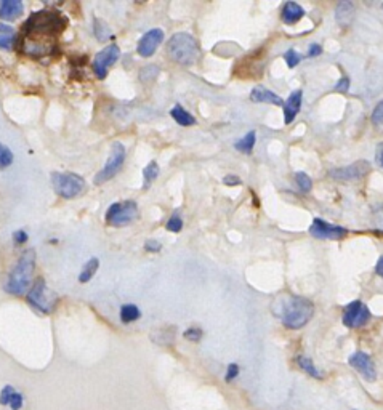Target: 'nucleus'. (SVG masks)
I'll list each match as a JSON object with an SVG mask.
<instances>
[{
	"mask_svg": "<svg viewBox=\"0 0 383 410\" xmlns=\"http://www.w3.org/2000/svg\"><path fill=\"white\" fill-rule=\"evenodd\" d=\"M375 273L380 276V278L383 279V257L379 258V262H377V266H375Z\"/></svg>",
	"mask_w": 383,
	"mask_h": 410,
	"instance_id": "c03bdc74",
	"label": "nucleus"
},
{
	"mask_svg": "<svg viewBox=\"0 0 383 410\" xmlns=\"http://www.w3.org/2000/svg\"><path fill=\"white\" fill-rule=\"evenodd\" d=\"M302 99H303V92L295 90L291 93V97L284 101V122L286 125L292 124L293 119L297 118L300 108H302Z\"/></svg>",
	"mask_w": 383,
	"mask_h": 410,
	"instance_id": "dca6fc26",
	"label": "nucleus"
},
{
	"mask_svg": "<svg viewBox=\"0 0 383 410\" xmlns=\"http://www.w3.org/2000/svg\"><path fill=\"white\" fill-rule=\"evenodd\" d=\"M323 53V47L318 45V43H312L309 45V52H308V57H319V55Z\"/></svg>",
	"mask_w": 383,
	"mask_h": 410,
	"instance_id": "37998d69",
	"label": "nucleus"
},
{
	"mask_svg": "<svg viewBox=\"0 0 383 410\" xmlns=\"http://www.w3.org/2000/svg\"><path fill=\"white\" fill-rule=\"evenodd\" d=\"M170 115H172V119H174L176 124L181 125V127H190V125L196 124L194 115L188 113L186 109H183L180 104H176V106L170 111Z\"/></svg>",
	"mask_w": 383,
	"mask_h": 410,
	"instance_id": "412c9836",
	"label": "nucleus"
},
{
	"mask_svg": "<svg viewBox=\"0 0 383 410\" xmlns=\"http://www.w3.org/2000/svg\"><path fill=\"white\" fill-rule=\"evenodd\" d=\"M309 232L312 236L318 237V239H330V241H340L348 234L347 228L342 226H334L321 218H314L312 226H309Z\"/></svg>",
	"mask_w": 383,
	"mask_h": 410,
	"instance_id": "f8f14e48",
	"label": "nucleus"
},
{
	"mask_svg": "<svg viewBox=\"0 0 383 410\" xmlns=\"http://www.w3.org/2000/svg\"><path fill=\"white\" fill-rule=\"evenodd\" d=\"M23 404H25V397H23V395H21V393H18L16 391L15 395H13V397H12V401H10V409L12 410H20L21 407H23Z\"/></svg>",
	"mask_w": 383,
	"mask_h": 410,
	"instance_id": "4c0bfd02",
	"label": "nucleus"
},
{
	"mask_svg": "<svg viewBox=\"0 0 383 410\" xmlns=\"http://www.w3.org/2000/svg\"><path fill=\"white\" fill-rule=\"evenodd\" d=\"M335 90L340 92V93H347L349 90V79H348V77H342V79L337 82Z\"/></svg>",
	"mask_w": 383,
	"mask_h": 410,
	"instance_id": "ea45409f",
	"label": "nucleus"
},
{
	"mask_svg": "<svg viewBox=\"0 0 383 410\" xmlns=\"http://www.w3.org/2000/svg\"><path fill=\"white\" fill-rule=\"evenodd\" d=\"M382 8H383V3H382Z\"/></svg>",
	"mask_w": 383,
	"mask_h": 410,
	"instance_id": "49530a36",
	"label": "nucleus"
},
{
	"mask_svg": "<svg viewBox=\"0 0 383 410\" xmlns=\"http://www.w3.org/2000/svg\"><path fill=\"white\" fill-rule=\"evenodd\" d=\"M353 18H354V5L351 2L343 0V2L337 5L335 20H337L338 24L347 27V26H349V23H351Z\"/></svg>",
	"mask_w": 383,
	"mask_h": 410,
	"instance_id": "aec40b11",
	"label": "nucleus"
},
{
	"mask_svg": "<svg viewBox=\"0 0 383 410\" xmlns=\"http://www.w3.org/2000/svg\"><path fill=\"white\" fill-rule=\"evenodd\" d=\"M372 124L375 127H383V101L377 104L374 113H372Z\"/></svg>",
	"mask_w": 383,
	"mask_h": 410,
	"instance_id": "72a5a7b5",
	"label": "nucleus"
},
{
	"mask_svg": "<svg viewBox=\"0 0 383 410\" xmlns=\"http://www.w3.org/2000/svg\"><path fill=\"white\" fill-rule=\"evenodd\" d=\"M119 57H120V50L118 45H116V43H113V45H108L106 48H103L102 52L97 53V57L93 58L92 68H93V73L97 74L98 79H106L109 68L116 63V61L119 59Z\"/></svg>",
	"mask_w": 383,
	"mask_h": 410,
	"instance_id": "9d476101",
	"label": "nucleus"
},
{
	"mask_svg": "<svg viewBox=\"0 0 383 410\" xmlns=\"http://www.w3.org/2000/svg\"><path fill=\"white\" fill-rule=\"evenodd\" d=\"M305 16V10L295 2H286L281 10V20L286 24H295Z\"/></svg>",
	"mask_w": 383,
	"mask_h": 410,
	"instance_id": "6ab92c4d",
	"label": "nucleus"
},
{
	"mask_svg": "<svg viewBox=\"0 0 383 410\" xmlns=\"http://www.w3.org/2000/svg\"><path fill=\"white\" fill-rule=\"evenodd\" d=\"M68 26V18L57 10H39L31 13L25 23V36L37 37H57Z\"/></svg>",
	"mask_w": 383,
	"mask_h": 410,
	"instance_id": "f257e3e1",
	"label": "nucleus"
},
{
	"mask_svg": "<svg viewBox=\"0 0 383 410\" xmlns=\"http://www.w3.org/2000/svg\"><path fill=\"white\" fill-rule=\"evenodd\" d=\"M159 76V68L154 64H148L140 71V80L143 84H148V82H153Z\"/></svg>",
	"mask_w": 383,
	"mask_h": 410,
	"instance_id": "c85d7f7f",
	"label": "nucleus"
},
{
	"mask_svg": "<svg viewBox=\"0 0 383 410\" xmlns=\"http://www.w3.org/2000/svg\"><path fill=\"white\" fill-rule=\"evenodd\" d=\"M348 364L351 365L354 370L364 376V380L368 381H375L377 379V370H375V364L372 361L369 354H365L363 351H356L351 354L348 359Z\"/></svg>",
	"mask_w": 383,
	"mask_h": 410,
	"instance_id": "4468645a",
	"label": "nucleus"
},
{
	"mask_svg": "<svg viewBox=\"0 0 383 410\" xmlns=\"http://www.w3.org/2000/svg\"><path fill=\"white\" fill-rule=\"evenodd\" d=\"M165 228L170 232H180L183 229V220L180 218V215H172L167 225H165Z\"/></svg>",
	"mask_w": 383,
	"mask_h": 410,
	"instance_id": "473e14b6",
	"label": "nucleus"
},
{
	"mask_svg": "<svg viewBox=\"0 0 383 410\" xmlns=\"http://www.w3.org/2000/svg\"><path fill=\"white\" fill-rule=\"evenodd\" d=\"M251 99L253 103H270L276 104V106H284L282 98L265 87H255L251 93Z\"/></svg>",
	"mask_w": 383,
	"mask_h": 410,
	"instance_id": "a211bd4d",
	"label": "nucleus"
},
{
	"mask_svg": "<svg viewBox=\"0 0 383 410\" xmlns=\"http://www.w3.org/2000/svg\"><path fill=\"white\" fill-rule=\"evenodd\" d=\"M167 55L172 61L181 66H193L199 59L201 48L196 38L186 32H179L172 36L167 42Z\"/></svg>",
	"mask_w": 383,
	"mask_h": 410,
	"instance_id": "7ed1b4c3",
	"label": "nucleus"
},
{
	"mask_svg": "<svg viewBox=\"0 0 383 410\" xmlns=\"http://www.w3.org/2000/svg\"><path fill=\"white\" fill-rule=\"evenodd\" d=\"M53 191L63 199H74L85 190V180L71 171H53L50 175Z\"/></svg>",
	"mask_w": 383,
	"mask_h": 410,
	"instance_id": "39448f33",
	"label": "nucleus"
},
{
	"mask_svg": "<svg viewBox=\"0 0 383 410\" xmlns=\"http://www.w3.org/2000/svg\"><path fill=\"white\" fill-rule=\"evenodd\" d=\"M223 183L226 186H239L241 185V178L239 176H235V175H228L223 178Z\"/></svg>",
	"mask_w": 383,
	"mask_h": 410,
	"instance_id": "79ce46f5",
	"label": "nucleus"
},
{
	"mask_svg": "<svg viewBox=\"0 0 383 410\" xmlns=\"http://www.w3.org/2000/svg\"><path fill=\"white\" fill-rule=\"evenodd\" d=\"M284 59L288 68H295V66L300 63V59H302V57H300L295 50H288V52L284 53Z\"/></svg>",
	"mask_w": 383,
	"mask_h": 410,
	"instance_id": "f704fd0d",
	"label": "nucleus"
},
{
	"mask_svg": "<svg viewBox=\"0 0 383 410\" xmlns=\"http://www.w3.org/2000/svg\"><path fill=\"white\" fill-rule=\"evenodd\" d=\"M23 2L21 0H2L0 2V18L5 21H12L20 18L23 13Z\"/></svg>",
	"mask_w": 383,
	"mask_h": 410,
	"instance_id": "f3484780",
	"label": "nucleus"
},
{
	"mask_svg": "<svg viewBox=\"0 0 383 410\" xmlns=\"http://www.w3.org/2000/svg\"><path fill=\"white\" fill-rule=\"evenodd\" d=\"M162 41H164V31L162 29L148 31L146 34L140 38V42H138L137 52L143 58L153 57V55L156 53L158 47L160 45V43H162Z\"/></svg>",
	"mask_w": 383,
	"mask_h": 410,
	"instance_id": "2eb2a0df",
	"label": "nucleus"
},
{
	"mask_svg": "<svg viewBox=\"0 0 383 410\" xmlns=\"http://www.w3.org/2000/svg\"><path fill=\"white\" fill-rule=\"evenodd\" d=\"M138 218V205L135 201H125V202H114L106 212V223L109 226H120L130 225L132 221Z\"/></svg>",
	"mask_w": 383,
	"mask_h": 410,
	"instance_id": "0eeeda50",
	"label": "nucleus"
},
{
	"mask_svg": "<svg viewBox=\"0 0 383 410\" xmlns=\"http://www.w3.org/2000/svg\"><path fill=\"white\" fill-rule=\"evenodd\" d=\"M16 38V32L10 24L0 23V48L10 50L13 47Z\"/></svg>",
	"mask_w": 383,
	"mask_h": 410,
	"instance_id": "4be33fe9",
	"label": "nucleus"
},
{
	"mask_svg": "<svg viewBox=\"0 0 383 410\" xmlns=\"http://www.w3.org/2000/svg\"><path fill=\"white\" fill-rule=\"evenodd\" d=\"M13 164V153L0 143V170L10 167Z\"/></svg>",
	"mask_w": 383,
	"mask_h": 410,
	"instance_id": "c756f323",
	"label": "nucleus"
},
{
	"mask_svg": "<svg viewBox=\"0 0 383 410\" xmlns=\"http://www.w3.org/2000/svg\"><path fill=\"white\" fill-rule=\"evenodd\" d=\"M23 52L29 57L42 58L46 55L53 53L55 42L50 37H37V36H25L23 37Z\"/></svg>",
	"mask_w": 383,
	"mask_h": 410,
	"instance_id": "9b49d317",
	"label": "nucleus"
},
{
	"mask_svg": "<svg viewBox=\"0 0 383 410\" xmlns=\"http://www.w3.org/2000/svg\"><path fill=\"white\" fill-rule=\"evenodd\" d=\"M185 338H186V340L196 343V341H199L202 338V330L197 329V327H191V329H188L185 332Z\"/></svg>",
	"mask_w": 383,
	"mask_h": 410,
	"instance_id": "e433bc0d",
	"label": "nucleus"
},
{
	"mask_svg": "<svg viewBox=\"0 0 383 410\" xmlns=\"http://www.w3.org/2000/svg\"><path fill=\"white\" fill-rule=\"evenodd\" d=\"M98 268H99V260L97 257H92L84 264V268H82V271H81V274H79L81 284H87V282H90L93 279V276L97 274Z\"/></svg>",
	"mask_w": 383,
	"mask_h": 410,
	"instance_id": "5701e85b",
	"label": "nucleus"
},
{
	"mask_svg": "<svg viewBox=\"0 0 383 410\" xmlns=\"http://www.w3.org/2000/svg\"><path fill=\"white\" fill-rule=\"evenodd\" d=\"M125 162V146L122 143L116 141L111 148V154L104 164V167L98 171L95 176V185H103L119 174L122 165Z\"/></svg>",
	"mask_w": 383,
	"mask_h": 410,
	"instance_id": "6e6552de",
	"label": "nucleus"
},
{
	"mask_svg": "<svg viewBox=\"0 0 383 410\" xmlns=\"http://www.w3.org/2000/svg\"><path fill=\"white\" fill-rule=\"evenodd\" d=\"M26 298L32 308H36L37 311L43 314H50L58 304V297L47 289L46 279L43 278H39L34 282V285H32V289L27 293Z\"/></svg>",
	"mask_w": 383,
	"mask_h": 410,
	"instance_id": "423d86ee",
	"label": "nucleus"
},
{
	"mask_svg": "<svg viewBox=\"0 0 383 410\" xmlns=\"http://www.w3.org/2000/svg\"><path fill=\"white\" fill-rule=\"evenodd\" d=\"M93 32H95V36H97V38L99 42L109 41V38H113V32H111L109 26L99 18L93 20Z\"/></svg>",
	"mask_w": 383,
	"mask_h": 410,
	"instance_id": "cd10ccee",
	"label": "nucleus"
},
{
	"mask_svg": "<svg viewBox=\"0 0 383 410\" xmlns=\"http://www.w3.org/2000/svg\"><path fill=\"white\" fill-rule=\"evenodd\" d=\"M36 269V250L29 248L23 255H21L18 262L8 273L7 282H5V290L12 295H25L26 290L29 289L32 276H34Z\"/></svg>",
	"mask_w": 383,
	"mask_h": 410,
	"instance_id": "f03ea898",
	"label": "nucleus"
},
{
	"mask_svg": "<svg viewBox=\"0 0 383 410\" xmlns=\"http://www.w3.org/2000/svg\"><path fill=\"white\" fill-rule=\"evenodd\" d=\"M140 318H141V311H140V308L137 306V304L129 303V304H124V306L120 308V320L124 324H132Z\"/></svg>",
	"mask_w": 383,
	"mask_h": 410,
	"instance_id": "b1692460",
	"label": "nucleus"
},
{
	"mask_svg": "<svg viewBox=\"0 0 383 410\" xmlns=\"http://www.w3.org/2000/svg\"><path fill=\"white\" fill-rule=\"evenodd\" d=\"M314 304L303 297H291L282 308V324L291 330H298L312 320Z\"/></svg>",
	"mask_w": 383,
	"mask_h": 410,
	"instance_id": "20e7f679",
	"label": "nucleus"
},
{
	"mask_svg": "<svg viewBox=\"0 0 383 410\" xmlns=\"http://www.w3.org/2000/svg\"><path fill=\"white\" fill-rule=\"evenodd\" d=\"M160 248H162V246L158 241H148L146 243H144V250L146 252H151V253H156L159 252Z\"/></svg>",
	"mask_w": 383,
	"mask_h": 410,
	"instance_id": "a19ab883",
	"label": "nucleus"
},
{
	"mask_svg": "<svg viewBox=\"0 0 383 410\" xmlns=\"http://www.w3.org/2000/svg\"><path fill=\"white\" fill-rule=\"evenodd\" d=\"M370 319V309L368 304L363 302H351L343 311V324H345L348 329H359L369 323Z\"/></svg>",
	"mask_w": 383,
	"mask_h": 410,
	"instance_id": "1a4fd4ad",
	"label": "nucleus"
},
{
	"mask_svg": "<svg viewBox=\"0 0 383 410\" xmlns=\"http://www.w3.org/2000/svg\"><path fill=\"white\" fill-rule=\"evenodd\" d=\"M377 160H379V164L383 167V143L377 146Z\"/></svg>",
	"mask_w": 383,
	"mask_h": 410,
	"instance_id": "a18cd8bd",
	"label": "nucleus"
},
{
	"mask_svg": "<svg viewBox=\"0 0 383 410\" xmlns=\"http://www.w3.org/2000/svg\"><path fill=\"white\" fill-rule=\"evenodd\" d=\"M370 171V165L365 160H359V162H354L353 165H348V167H338L329 171V176L338 181H353V180H361L364 178Z\"/></svg>",
	"mask_w": 383,
	"mask_h": 410,
	"instance_id": "ddd939ff",
	"label": "nucleus"
},
{
	"mask_svg": "<svg viewBox=\"0 0 383 410\" xmlns=\"http://www.w3.org/2000/svg\"><path fill=\"white\" fill-rule=\"evenodd\" d=\"M27 239H29V236H27V232L23 231V229H18L13 232V241L16 246H23V243L27 242Z\"/></svg>",
	"mask_w": 383,
	"mask_h": 410,
	"instance_id": "58836bf2",
	"label": "nucleus"
},
{
	"mask_svg": "<svg viewBox=\"0 0 383 410\" xmlns=\"http://www.w3.org/2000/svg\"><path fill=\"white\" fill-rule=\"evenodd\" d=\"M255 143H257V133L249 132L247 135L242 138V140H239L236 143L235 148L237 149V151H241L244 154H251L253 151Z\"/></svg>",
	"mask_w": 383,
	"mask_h": 410,
	"instance_id": "bb28decb",
	"label": "nucleus"
},
{
	"mask_svg": "<svg viewBox=\"0 0 383 410\" xmlns=\"http://www.w3.org/2000/svg\"><path fill=\"white\" fill-rule=\"evenodd\" d=\"M295 181H297V185H298L300 190H302V192L312 191L313 181L307 174H303V171H298V174H295Z\"/></svg>",
	"mask_w": 383,
	"mask_h": 410,
	"instance_id": "7c9ffc66",
	"label": "nucleus"
},
{
	"mask_svg": "<svg viewBox=\"0 0 383 410\" xmlns=\"http://www.w3.org/2000/svg\"><path fill=\"white\" fill-rule=\"evenodd\" d=\"M237 375H239V365L235 364V362L228 365L226 375H225V380L228 381V383H231L232 380H236V379H237Z\"/></svg>",
	"mask_w": 383,
	"mask_h": 410,
	"instance_id": "c9c22d12",
	"label": "nucleus"
},
{
	"mask_svg": "<svg viewBox=\"0 0 383 410\" xmlns=\"http://www.w3.org/2000/svg\"><path fill=\"white\" fill-rule=\"evenodd\" d=\"M297 364H298V367L302 369L305 374H308L309 376H313V379H318V380L323 379V374H321L319 370L316 369V365L313 364V361L309 358H307V356H298L297 358Z\"/></svg>",
	"mask_w": 383,
	"mask_h": 410,
	"instance_id": "a878e982",
	"label": "nucleus"
},
{
	"mask_svg": "<svg viewBox=\"0 0 383 410\" xmlns=\"http://www.w3.org/2000/svg\"><path fill=\"white\" fill-rule=\"evenodd\" d=\"M15 393L16 390L13 386H4L2 391H0V406H10V401H12Z\"/></svg>",
	"mask_w": 383,
	"mask_h": 410,
	"instance_id": "2f4dec72",
	"label": "nucleus"
},
{
	"mask_svg": "<svg viewBox=\"0 0 383 410\" xmlns=\"http://www.w3.org/2000/svg\"><path fill=\"white\" fill-rule=\"evenodd\" d=\"M159 176V165L156 160H151L146 167L143 169V188L144 190H148V188H151V185L154 181H156V178Z\"/></svg>",
	"mask_w": 383,
	"mask_h": 410,
	"instance_id": "393cba45",
	"label": "nucleus"
}]
</instances>
